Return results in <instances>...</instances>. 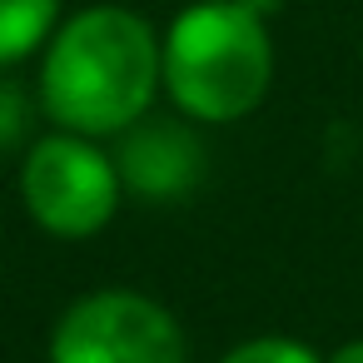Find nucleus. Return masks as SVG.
<instances>
[{
	"label": "nucleus",
	"instance_id": "f257e3e1",
	"mask_svg": "<svg viewBox=\"0 0 363 363\" xmlns=\"http://www.w3.org/2000/svg\"><path fill=\"white\" fill-rule=\"evenodd\" d=\"M40 110L55 130L110 140L155 105L160 35L130 6H85L40 50Z\"/></svg>",
	"mask_w": 363,
	"mask_h": 363
},
{
	"label": "nucleus",
	"instance_id": "f03ea898",
	"mask_svg": "<svg viewBox=\"0 0 363 363\" xmlns=\"http://www.w3.org/2000/svg\"><path fill=\"white\" fill-rule=\"evenodd\" d=\"M160 80L194 125H234L254 115L274 85L269 21L239 0H194L160 35Z\"/></svg>",
	"mask_w": 363,
	"mask_h": 363
},
{
	"label": "nucleus",
	"instance_id": "7ed1b4c3",
	"mask_svg": "<svg viewBox=\"0 0 363 363\" xmlns=\"http://www.w3.org/2000/svg\"><path fill=\"white\" fill-rule=\"evenodd\" d=\"M120 164L90 135H40L21 164V204L55 239H90L120 209Z\"/></svg>",
	"mask_w": 363,
	"mask_h": 363
},
{
	"label": "nucleus",
	"instance_id": "20e7f679",
	"mask_svg": "<svg viewBox=\"0 0 363 363\" xmlns=\"http://www.w3.org/2000/svg\"><path fill=\"white\" fill-rule=\"evenodd\" d=\"M50 363H189V343L160 298L140 289H95L55 318Z\"/></svg>",
	"mask_w": 363,
	"mask_h": 363
},
{
	"label": "nucleus",
	"instance_id": "39448f33",
	"mask_svg": "<svg viewBox=\"0 0 363 363\" xmlns=\"http://www.w3.org/2000/svg\"><path fill=\"white\" fill-rule=\"evenodd\" d=\"M120 179L140 194H155V199H169V194H184L194 179H199V164H204V150L199 140L174 125V120H140L125 130V145H120Z\"/></svg>",
	"mask_w": 363,
	"mask_h": 363
},
{
	"label": "nucleus",
	"instance_id": "423d86ee",
	"mask_svg": "<svg viewBox=\"0 0 363 363\" xmlns=\"http://www.w3.org/2000/svg\"><path fill=\"white\" fill-rule=\"evenodd\" d=\"M60 30V0H0V70L30 60Z\"/></svg>",
	"mask_w": 363,
	"mask_h": 363
},
{
	"label": "nucleus",
	"instance_id": "0eeeda50",
	"mask_svg": "<svg viewBox=\"0 0 363 363\" xmlns=\"http://www.w3.org/2000/svg\"><path fill=\"white\" fill-rule=\"evenodd\" d=\"M219 363H323V353H313L308 343H298L289 333H259V338L234 343Z\"/></svg>",
	"mask_w": 363,
	"mask_h": 363
},
{
	"label": "nucleus",
	"instance_id": "6e6552de",
	"mask_svg": "<svg viewBox=\"0 0 363 363\" xmlns=\"http://www.w3.org/2000/svg\"><path fill=\"white\" fill-rule=\"evenodd\" d=\"M26 115H30V100L16 80H0V150H11L21 135H26Z\"/></svg>",
	"mask_w": 363,
	"mask_h": 363
},
{
	"label": "nucleus",
	"instance_id": "1a4fd4ad",
	"mask_svg": "<svg viewBox=\"0 0 363 363\" xmlns=\"http://www.w3.org/2000/svg\"><path fill=\"white\" fill-rule=\"evenodd\" d=\"M323 363H363V338H348V343H338Z\"/></svg>",
	"mask_w": 363,
	"mask_h": 363
},
{
	"label": "nucleus",
	"instance_id": "9d476101",
	"mask_svg": "<svg viewBox=\"0 0 363 363\" xmlns=\"http://www.w3.org/2000/svg\"><path fill=\"white\" fill-rule=\"evenodd\" d=\"M239 6H244V11H254V16H264V21H269V16H279V11H284V0H239Z\"/></svg>",
	"mask_w": 363,
	"mask_h": 363
}]
</instances>
